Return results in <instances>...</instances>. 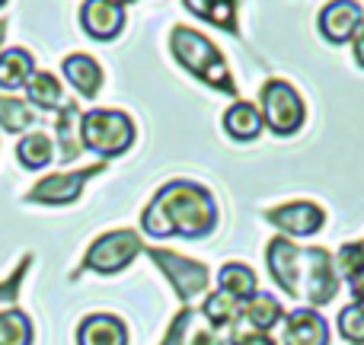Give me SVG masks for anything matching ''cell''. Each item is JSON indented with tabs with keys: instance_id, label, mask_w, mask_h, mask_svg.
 I'll return each instance as SVG.
<instances>
[{
	"instance_id": "cell-23",
	"label": "cell",
	"mask_w": 364,
	"mask_h": 345,
	"mask_svg": "<svg viewBox=\"0 0 364 345\" xmlns=\"http://www.w3.org/2000/svg\"><path fill=\"white\" fill-rule=\"evenodd\" d=\"M26 90H29V100L42 109H64L68 106V102H64V93H61V83H58L51 74H45V70H32Z\"/></svg>"
},
{
	"instance_id": "cell-31",
	"label": "cell",
	"mask_w": 364,
	"mask_h": 345,
	"mask_svg": "<svg viewBox=\"0 0 364 345\" xmlns=\"http://www.w3.org/2000/svg\"><path fill=\"white\" fill-rule=\"evenodd\" d=\"M233 345H275L272 342L269 333H256V329H250V333H233Z\"/></svg>"
},
{
	"instance_id": "cell-25",
	"label": "cell",
	"mask_w": 364,
	"mask_h": 345,
	"mask_svg": "<svg viewBox=\"0 0 364 345\" xmlns=\"http://www.w3.org/2000/svg\"><path fill=\"white\" fill-rule=\"evenodd\" d=\"M16 157H19V164L29 166V170H42L45 164H51V141H48V134H42V132L26 134V138L16 144Z\"/></svg>"
},
{
	"instance_id": "cell-36",
	"label": "cell",
	"mask_w": 364,
	"mask_h": 345,
	"mask_svg": "<svg viewBox=\"0 0 364 345\" xmlns=\"http://www.w3.org/2000/svg\"><path fill=\"white\" fill-rule=\"evenodd\" d=\"M0 36H4V23H0Z\"/></svg>"
},
{
	"instance_id": "cell-16",
	"label": "cell",
	"mask_w": 364,
	"mask_h": 345,
	"mask_svg": "<svg viewBox=\"0 0 364 345\" xmlns=\"http://www.w3.org/2000/svg\"><path fill=\"white\" fill-rule=\"evenodd\" d=\"M64 74H68V80L74 83L77 93L87 96V100H93V96L100 93V87H102V70L90 55L64 58Z\"/></svg>"
},
{
	"instance_id": "cell-12",
	"label": "cell",
	"mask_w": 364,
	"mask_h": 345,
	"mask_svg": "<svg viewBox=\"0 0 364 345\" xmlns=\"http://www.w3.org/2000/svg\"><path fill=\"white\" fill-rule=\"evenodd\" d=\"M284 345H329V323L316 310L297 307L284 317Z\"/></svg>"
},
{
	"instance_id": "cell-2",
	"label": "cell",
	"mask_w": 364,
	"mask_h": 345,
	"mask_svg": "<svg viewBox=\"0 0 364 345\" xmlns=\"http://www.w3.org/2000/svg\"><path fill=\"white\" fill-rule=\"evenodd\" d=\"M170 48L182 68L198 77L201 83L220 90V93L237 96V83H233L230 68H227L224 55H220L218 45L208 36H201L198 29H188V26H176L170 36Z\"/></svg>"
},
{
	"instance_id": "cell-32",
	"label": "cell",
	"mask_w": 364,
	"mask_h": 345,
	"mask_svg": "<svg viewBox=\"0 0 364 345\" xmlns=\"http://www.w3.org/2000/svg\"><path fill=\"white\" fill-rule=\"evenodd\" d=\"M188 345H224V339L218 336V329H198V333L188 339Z\"/></svg>"
},
{
	"instance_id": "cell-22",
	"label": "cell",
	"mask_w": 364,
	"mask_h": 345,
	"mask_svg": "<svg viewBox=\"0 0 364 345\" xmlns=\"http://www.w3.org/2000/svg\"><path fill=\"white\" fill-rule=\"evenodd\" d=\"M80 109L74 102L61 109V119H58V138H61V160H74L83 151V138H80Z\"/></svg>"
},
{
	"instance_id": "cell-21",
	"label": "cell",
	"mask_w": 364,
	"mask_h": 345,
	"mask_svg": "<svg viewBox=\"0 0 364 345\" xmlns=\"http://www.w3.org/2000/svg\"><path fill=\"white\" fill-rule=\"evenodd\" d=\"M195 16L208 19V23L220 26V29L233 32L237 29V0H182Z\"/></svg>"
},
{
	"instance_id": "cell-9",
	"label": "cell",
	"mask_w": 364,
	"mask_h": 345,
	"mask_svg": "<svg viewBox=\"0 0 364 345\" xmlns=\"http://www.w3.org/2000/svg\"><path fill=\"white\" fill-rule=\"evenodd\" d=\"M265 221H269L272 227H278L282 233H291V237H310V233L323 230L326 214H323V208L314 205V201H284V205H278V208H269Z\"/></svg>"
},
{
	"instance_id": "cell-11",
	"label": "cell",
	"mask_w": 364,
	"mask_h": 345,
	"mask_svg": "<svg viewBox=\"0 0 364 345\" xmlns=\"http://www.w3.org/2000/svg\"><path fill=\"white\" fill-rule=\"evenodd\" d=\"M102 166H90V170L80 173H58V176H45L36 189L29 192V201H42V205H68V201H77L83 182L90 176H96Z\"/></svg>"
},
{
	"instance_id": "cell-33",
	"label": "cell",
	"mask_w": 364,
	"mask_h": 345,
	"mask_svg": "<svg viewBox=\"0 0 364 345\" xmlns=\"http://www.w3.org/2000/svg\"><path fill=\"white\" fill-rule=\"evenodd\" d=\"M348 288H352L355 304H364V265H361L358 272H355L352 278H348Z\"/></svg>"
},
{
	"instance_id": "cell-15",
	"label": "cell",
	"mask_w": 364,
	"mask_h": 345,
	"mask_svg": "<svg viewBox=\"0 0 364 345\" xmlns=\"http://www.w3.org/2000/svg\"><path fill=\"white\" fill-rule=\"evenodd\" d=\"M262 125L265 122H262L259 106H252V102H246V100H237L224 112V128L233 141H256L259 132H262Z\"/></svg>"
},
{
	"instance_id": "cell-37",
	"label": "cell",
	"mask_w": 364,
	"mask_h": 345,
	"mask_svg": "<svg viewBox=\"0 0 364 345\" xmlns=\"http://www.w3.org/2000/svg\"><path fill=\"white\" fill-rule=\"evenodd\" d=\"M0 4H4V0H0Z\"/></svg>"
},
{
	"instance_id": "cell-29",
	"label": "cell",
	"mask_w": 364,
	"mask_h": 345,
	"mask_svg": "<svg viewBox=\"0 0 364 345\" xmlns=\"http://www.w3.org/2000/svg\"><path fill=\"white\" fill-rule=\"evenodd\" d=\"M192 317H195L192 307H182L176 314V320L170 323V329H166V336H164V342H160V345H186V333H188Z\"/></svg>"
},
{
	"instance_id": "cell-14",
	"label": "cell",
	"mask_w": 364,
	"mask_h": 345,
	"mask_svg": "<svg viewBox=\"0 0 364 345\" xmlns=\"http://www.w3.org/2000/svg\"><path fill=\"white\" fill-rule=\"evenodd\" d=\"M77 345H128V329L119 317L93 314L77 329Z\"/></svg>"
},
{
	"instance_id": "cell-26",
	"label": "cell",
	"mask_w": 364,
	"mask_h": 345,
	"mask_svg": "<svg viewBox=\"0 0 364 345\" xmlns=\"http://www.w3.org/2000/svg\"><path fill=\"white\" fill-rule=\"evenodd\" d=\"M0 125H4L6 132H26L29 125H36V115L19 100H4V96H0Z\"/></svg>"
},
{
	"instance_id": "cell-3",
	"label": "cell",
	"mask_w": 364,
	"mask_h": 345,
	"mask_svg": "<svg viewBox=\"0 0 364 345\" xmlns=\"http://www.w3.org/2000/svg\"><path fill=\"white\" fill-rule=\"evenodd\" d=\"M80 138L83 147H90L100 157H119V154H125L132 147L134 125L119 109H93L80 122Z\"/></svg>"
},
{
	"instance_id": "cell-30",
	"label": "cell",
	"mask_w": 364,
	"mask_h": 345,
	"mask_svg": "<svg viewBox=\"0 0 364 345\" xmlns=\"http://www.w3.org/2000/svg\"><path fill=\"white\" fill-rule=\"evenodd\" d=\"M26 265H29V259H23V265H19V269L13 272L4 285H0V314H4V310H13V304H16V288H19V282H23V275H26Z\"/></svg>"
},
{
	"instance_id": "cell-17",
	"label": "cell",
	"mask_w": 364,
	"mask_h": 345,
	"mask_svg": "<svg viewBox=\"0 0 364 345\" xmlns=\"http://www.w3.org/2000/svg\"><path fill=\"white\" fill-rule=\"evenodd\" d=\"M218 282H220V291L233 294L240 304L259 294V278H256V272H252L250 265H243V262H227L224 269L218 272Z\"/></svg>"
},
{
	"instance_id": "cell-7",
	"label": "cell",
	"mask_w": 364,
	"mask_h": 345,
	"mask_svg": "<svg viewBox=\"0 0 364 345\" xmlns=\"http://www.w3.org/2000/svg\"><path fill=\"white\" fill-rule=\"evenodd\" d=\"M339 294V275L333 269V256L329 250H304L301 262V301L323 307Z\"/></svg>"
},
{
	"instance_id": "cell-35",
	"label": "cell",
	"mask_w": 364,
	"mask_h": 345,
	"mask_svg": "<svg viewBox=\"0 0 364 345\" xmlns=\"http://www.w3.org/2000/svg\"><path fill=\"white\" fill-rule=\"evenodd\" d=\"M112 4H119V6H122V4H128V0H112Z\"/></svg>"
},
{
	"instance_id": "cell-34",
	"label": "cell",
	"mask_w": 364,
	"mask_h": 345,
	"mask_svg": "<svg viewBox=\"0 0 364 345\" xmlns=\"http://www.w3.org/2000/svg\"><path fill=\"white\" fill-rule=\"evenodd\" d=\"M352 48H355V61H358L361 68H364V26H361L358 32H355V38H352Z\"/></svg>"
},
{
	"instance_id": "cell-13",
	"label": "cell",
	"mask_w": 364,
	"mask_h": 345,
	"mask_svg": "<svg viewBox=\"0 0 364 345\" xmlns=\"http://www.w3.org/2000/svg\"><path fill=\"white\" fill-rule=\"evenodd\" d=\"M80 23L93 38H115L125 26V6L112 0H87L80 10Z\"/></svg>"
},
{
	"instance_id": "cell-1",
	"label": "cell",
	"mask_w": 364,
	"mask_h": 345,
	"mask_svg": "<svg viewBox=\"0 0 364 345\" xmlns=\"http://www.w3.org/2000/svg\"><path fill=\"white\" fill-rule=\"evenodd\" d=\"M218 224V205L214 195L205 186L188 179H173L154 195V201L141 214L144 233L164 240V237H186L201 240Z\"/></svg>"
},
{
	"instance_id": "cell-27",
	"label": "cell",
	"mask_w": 364,
	"mask_h": 345,
	"mask_svg": "<svg viewBox=\"0 0 364 345\" xmlns=\"http://www.w3.org/2000/svg\"><path fill=\"white\" fill-rule=\"evenodd\" d=\"M339 336L348 345H364V304H348L339 314Z\"/></svg>"
},
{
	"instance_id": "cell-24",
	"label": "cell",
	"mask_w": 364,
	"mask_h": 345,
	"mask_svg": "<svg viewBox=\"0 0 364 345\" xmlns=\"http://www.w3.org/2000/svg\"><path fill=\"white\" fill-rule=\"evenodd\" d=\"M0 345H32V320L23 310H4L0 314Z\"/></svg>"
},
{
	"instance_id": "cell-19",
	"label": "cell",
	"mask_w": 364,
	"mask_h": 345,
	"mask_svg": "<svg viewBox=\"0 0 364 345\" xmlns=\"http://www.w3.org/2000/svg\"><path fill=\"white\" fill-rule=\"evenodd\" d=\"M282 317H284V307L275 294H256L243 304V320L250 323L256 333H269Z\"/></svg>"
},
{
	"instance_id": "cell-10",
	"label": "cell",
	"mask_w": 364,
	"mask_h": 345,
	"mask_svg": "<svg viewBox=\"0 0 364 345\" xmlns=\"http://www.w3.org/2000/svg\"><path fill=\"white\" fill-rule=\"evenodd\" d=\"M320 32L326 42L333 45H346L355 38V32L364 26V10L358 0H333L320 10Z\"/></svg>"
},
{
	"instance_id": "cell-18",
	"label": "cell",
	"mask_w": 364,
	"mask_h": 345,
	"mask_svg": "<svg viewBox=\"0 0 364 345\" xmlns=\"http://www.w3.org/2000/svg\"><path fill=\"white\" fill-rule=\"evenodd\" d=\"M201 314L208 317V323H211L214 329L237 327V320H243V304H240L233 294H227V291L218 288L214 294L205 297V304H201Z\"/></svg>"
},
{
	"instance_id": "cell-8",
	"label": "cell",
	"mask_w": 364,
	"mask_h": 345,
	"mask_svg": "<svg viewBox=\"0 0 364 345\" xmlns=\"http://www.w3.org/2000/svg\"><path fill=\"white\" fill-rule=\"evenodd\" d=\"M265 262H269V272L278 288L301 301V262H304L301 246H294L288 237H272L265 243Z\"/></svg>"
},
{
	"instance_id": "cell-5",
	"label": "cell",
	"mask_w": 364,
	"mask_h": 345,
	"mask_svg": "<svg viewBox=\"0 0 364 345\" xmlns=\"http://www.w3.org/2000/svg\"><path fill=\"white\" fill-rule=\"evenodd\" d=\"M147 256H151L154 262L160 265V272L170 278L173 291L179 294V301L186 304V307L201 294V291L208 288V282H211V278H208V269H205V265L195 262V259H188V256H179V253H173V250H160V246H151V250H147Z\"/></svg>"
},
{
	"instance_id": "cell-20",
	"label": "cell",
	"mask_w": 364,
	"mask_h": 345,
	"mask_svg": "<svg viewBox=\"0 0 364 345\" xmlns=\"http://www.w3.org/2000/svg\"><path fill=\"white\" fill-rule=\"evenodd\" d=\"M32 77V55L23 48H10L0 55V87L16 90L23 83H29Z\"/></svg>"
},
{
	"instance_id": "cell-4",
	"label": "cell",
	"mask_w": 364,
	"mask_h": 345,
	"mask_svg": "<svg viewBox=\"0 0 364 345\" xmlns=\"http://www.w3.org/2000/svg\"><path fill=\"white\" fill-rule=\"evenodd\" d=\"M259 112L262 122L275 134H294L304 125V100L288 80H265L259 93Z\"/></svg>"
},
{
	"instance_id": "cell-6",
	"label": "cell",
	"mask_w": 364,
	"mask_h": 345,
	"mask_svg": "<svg viewBox=\"0 0 364 345\" xmlns=\"http://www.w3.org/2000/svg\"><path fill=\"white\" fill-rule=\"evenodd\" d=\"M141 253V237L134 230H112L102 233L93 246H90L83 269L100 272V275H115L125 265H132V259Z\"/></svg>"
},
{
	"instance_id": "cell-28",
	"label": "cell",
	"mask_w": 364,
	"mask_h": 345,
	"mask_svg": "<svg viewBox=\"0 0 364 345\" xmlns=\"http://www.w3.org/2000/svg\"><path fill=\"white\" fill-rule=\"evenodd\" d=\"M364 265V243H346L339 250V272L346 278H352Z\"/></svg>"
}]
</instances>
